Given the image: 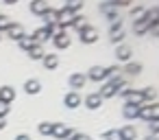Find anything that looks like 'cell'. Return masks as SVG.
I'll return each mask as SVG.
<instances>
[{
    "label": "cell",
    "mask_w": 159,
    "mask_h": 140,
    "mask_svg": "<svg viewBox=\"0 0 159 140\" xmlns=\"http://www.w3.org/2000/svg\"><path fill=\"white\" fill-rule=\"evenodd\" d=\"M9 109H11V107H9V103H2V101H0V116L5 118V116L9 114Z\"/></svg>",
    "instance_id": "obj_33"
},
{
    "label": "cell",
    "mask_w": 159,
    "mask_h": 140,
    "mask_svg": "<svg viewBox=\"0 0 159 140\" xmlns=\"http://www.w3.org/2000/svg\"><path fill=\"white\" fill-rule=\"evenodd\" d=\"M133 2V0H113V5H116V9H120V7H129Z\"/></svg>",
    "instance_id": "obj_34"
},
{
    "label": "cell",
    "mask_w": 159,
    "mask_h": 140,
    "mask_svg": "<svg viewBox=\"0 0 159 140\" xmlns=\"http://www.w3.org/2000/svg\"><path fill=\"white\" fill-rule=\"evenodd\" d=\"M2 2H5V5H16L18 0H2Z\"/></svg>",
    "instance_id": "obj_39"
},
{
    "label": "cell",
    "mask_w": 159,
    "mask_h": 140,
    "mask_svg": "<svg viewBox=\"0 0 159 140\" xmlns=\"http://www.w3.org/2000/svg\"><path fill=\"white\" fill-rule=\"evenodd\" d=\"M120 138H122V140H135V138H137V129H135L133 125H126V127L120 129Z\"/></svg>",
    "instance_id": "obj_17"
},
{
    "label": "cell",
    "mask_w": 159,
    "mask_h": 140,
    "mask_svg": "<svg viewBox=\"0 0 159 140\" xmlns=\"http://www.w3.org/2000/svg\"><path fill=\"white\" fill-rule=\"evenodd\" d=\"M137 109H139V105L124 103V107H122V116H124V118H129V120H133V118H137Z\"/></svg>",
    "instance_id": "obj_16"
},
{
    "label": "cell",
    "mask_w": 159,
    "mask_h": 140,
    "mask_svg": "<svg viewBox=\"0 0 159 140\" xmlns=\"http://www.w3.org/2000/svg\"><path fill=\"white\" fill-rule=\"evenodd\" d=\"M18 44H20V48H22V51H26V53H29V51L35 46V40H33V35H24V37H20V40H18Z\"/></svg>",
    "instance_id": "obj_21"
},
{
    "label": "cell",
    "mask_w": 159,
    "mask_h": 140,
    "mask_svg": "<svg viewBox=\"0 0 159 140\" xmlns=\"http://www.w3.org/2000/svg\"><path fill=\"white\" fill-rule=\"evenodd\" d=\"M50 40H52V44H55L57 48H68V46H70V42H72V40H70V35H68L66 31H59V33H55Z\"/></svg>",
    "instance_id": "obj_5"
},
{
    "label": "cell",
    "mask_w": 159,
    "mask_h": 140,
    "mask_svg": "<svg viewBox=\"0 0 159 140\" xmlns=\"http://www.w3.org/2000/svg\"><path fill=\"white\" fill-rule=\"evenodd\" d=\"M42 64H44V68H48V70H55V68L59 66V57H57L55 53H46V55L42 57Z\"/></svg>",
    "instance_id": "obj_12"
},
{
    "label": "cell",
    "mask_w": 159,
    "mask_h": 140,
    "mask_svg": "<svg viewBox=\"0 0 159 140\" xmlns=\"http://www.w3.org/2000/svg\"><path fill=\"white\" fill-rule=\"evenodd\" d=\"M111 44H116V46H120L122 42H124V31H116V33H111Z\"/></svg>",
    "instance_id": "obj_26"
},
{
    "label": "cell",
    "mask_w": 159,
    "mask_h": 140,
    "mask_svg": "<svg viewBox=\"0 0 159 140\" xmlns=\"http://www.w3.org/2000/svg\"><path fill=\"white\" fill-rule=\"evenodd\" d=\"M7 35H9L13 42H18V40H20V37H24L26 33H24V27H22V24H11V27L7 29Z\"/></svg>",
    "instance_id": "obj_11"
},
{
    "label": "cell",
    "mask_w": 159,
    "mask_h": 140,
    "mask_svg": "<svg viewBox=\"0 0 159 140\" xmlns=\"http://www.w3.org/2000/svg\"><path fill=\"white\" fill-rule=\"evenodd\" d=\"M116 31H122V20H116V22H111V29H109V33H116Z\"/></svg>",
    "instance_id": "obj_32"
},
{
    "label": "cell",
    "mask_w": 159,
    "mask_h": 140,
    "mask_svg": "<svg viewBox=\"0 0 159 140\" xmlns=\"http://www.w3.org/2000/svg\"><path fill=\"white\" fill-rule=\"evenodd\" d=\"M48 9H50L48 0H31V13H35V16H44Z\"/></svg>",
    "instance_id": "obj_6"
},
{
    "label": "cell",
    "mask_w": 159,
    "mask_h": 140,
    "mask_svg": "<svg viewBox=\"0 0 159 140\" xmlns=\"http://www.w3.org/2000/svg\"><path fill=\"white\" fill-rule=\"evenodd\" d=\"M100 11H102V13H111V11H116L113 0H109V2H102V5H100Z\"/></svg>",
    "instance_id": "obj_29"
},
{
    "label": "cell",
    "mask_w": 159,
    "mask_h": 140,
    "mask_svg": "<svg viewBox=\"0 0 159 140\" xmlns=\"http://www.w3.org/2000/svg\"><path fill=\"white\" fill-rule=\"evenodd\" d=\"M87 79H92V81H105L107 79V72H105V68L102 66H92L89 70H87V75H85Z\"/></svg>",
    "instance_id": "obj_7"
},
{
    "label": "cell",
    "mask_w": 159,
    "mask_h": 140,
    "mask_svg": "<svg viewBox=\"0 0 159 140\" xmlns=\"http://www.w3.org/2000/svg\"><path fill=\"white\" fill-rule=\"evenodd\" d=\"M42 20H44V27H55L57 24V9H48L42 16Z\"/></svg>",
    "instance_id": "obj_18"
},
{
    "label": "cell",
    "mask_w": 159,
    "mask_h": 140,
    "mask_svg": "<svg viewBox=\"0 0 159 140\" xmlns=\"http://www.w3.org/2000/svg\"><path fill=\"white\" fill-rule=\"evenodd\" d=\"M81 101H83V99H81V94H79V92H68V94L63 96V105H66L68 109L79 107V105H81Z\"/></svg>",
    "instance_id": "obj_9"
},
{
    "label": "cell",
    "mask_w": 159,
    "mask_h": 140,
    "mask_svg": "<svg viewBox=\"0 0 159 140\" xmlns=\"http://www.w3.org/2000/svg\"><path fill=\"white\" fill-rule=\"evenodd\" d=\"M102 105V99L98 96V92H94V94H87L85 96V107L87 109H98Z\"/></svg>",
    "instance_id": "obj_13"
},
{
    "label": "cell",
    "mask_w": 159,
    "mask_h": 140,
    "mask_svg": "<svg viewBox=\"0 0 159 140\" xmlns=\"http://www.w3.org/2000/svg\"><path fill=\"white\" fill-rule=\"evenodd\" d=\"M74 131L68 127V125H63V123H52V133L50 136H55V138H70Z\"/></svg>",
    "instance_id": "obj_4"
},
{
    "label": "cell",
    "mask_w": 159,
    "mask_h": 140,
    "mask_svg": "<svg viewBox=\"0 0 159 140\" xmlns=\"http://www.w3.org/2000/svg\"><path fill=\"white\" fill-rule=\"evenodd\" d=\"M116 94H118V90H116L109 81H107V83L100 88V92H98V96H100V99H111V96H116Z\"/></svg>",
    "instance_id": "obj_20"
},
{
    "label": "cell",
    "mask_w": 159,
    "mask_h": 140,
    "mask_svg": "<svg viewBox=\"0 0 159 140\" xmlns=\"http://www.w3.org/2000/svg\"><path fill=\"white\" fill-rule=\"evenodd\" d=\"M0 40H2V33H0Z\"/></svg>",
    "instance_id": "obj_41"
},
{
    "label": "cell",
    "mask_w": 159,
    "mask_h": 140,
    "mask_svg": "<svg viewBox=\"0 0 159 140\" xmlns=\"http://www.w3.org/2000/svg\"><path fill=\"white\" fill-rule=\"evenodd\" d=\"M122 72H126L129 77H137V75L142 72V64H137V61H129V64L124 66Z\"/></svg>",
    "instance_id": "obj_19"
},
{
    "label": "cell",
    "mask_w": 159,
    "mask_h": 140,
    "mask_svg": "<svg viewBox=\"0 0 159 140\" xmlns=\"http://www.w3.org/2000/svg\"><path fill=\"white\" fill-rule=\"evenodd\" d=\"M105 72H107V77H118L120 75V66H109V68H105Z\"/></svg>",
    "instance_id": "obj_30"
},
{
    "label": "cell",
    "mask_w": 159,
    "mask_h": 140,
    "mask_svg": "<svg viewBox=\"0 0 159 140\" xmlns=\"http://www.w3.org/2000/svg\"><path fill=\"white\" fill-rule=\"evenodd\" d=\"M0 101H2V103L16 101V90L11 85H2V88H0Z\"/></svg>",
    "instance_id": "obj_14"
},
{
    "label": "cell",
    "mask_w": 159,
    "mask_h": 140,
    "mask_svg": "<svg viewBox=\"0 0 159 140\" xmlns=\"http://www.w3.org/2000/svg\"><path fill=\"white\" fill-rule=\"evenodd\" d=\"M5 127H7V120H5V118H2V116H0V131H2V129H5Z\"/></svg>",
    "instance_id": "obj_37"
},
{
    "label": "cell",
    "mask_w": 159,
    "mask_h": 140,
    "mask_svg": "<svg viewBox=\"0 0 159 140\" xmlns=\"http://www.w3.org/2000/svg\"><path fill=\"white\" fill-rule=\"evenodd\" d=\"M72 13H76V11H81V7H83V0H68V5H66Z\"/></svg>",
    "instance_id": "obj_27"
},
{
    "label": "cell",
    "mask_w": 159,
    "mask_h": 140,
    "mask_svg": "<svg viewBox=\"0 0 159 140\" xmlns=\"http://www.w3.org/2000/svg\"><path fill=\"white\" fill-rule=\"evenodd\" d=\"M55 33H57V24H55V27H42V29H37V31L33 33V40H35V44H44V42H48Z\"/></svg>",
    "instance_id": "obj_2"
},
{
    "label": "cell",
    "mask_w": 159,
    "mask_h": 140,
    "mask_svg": "<svg viewBox=\"0 0 159 140\" xmlns=\"http://www.w3.org/2000/svg\"><path fill=\"white\" fill-rule=\"evenodd\" d=\"M44 55H46V51H44V46H42V44H35V46L29 51V57H31V59H35V61H37V59H42Z\"/></svg>",
    "instance_id": "obj_22"
},
{
    "label": "cell",
    "mask_w": 159,
    "mask_h": 140,
    "mask_svg": "<svg viewBox=\"0 0 159 140\" xmlns=\"http://www.w3.org/2000/svg\"><path fill=\"white\" fill-rule=\"evenodd\" d=\"M142 96H144V101H148V103H157V90H155V88L142 90Z\"/></svg>",
    "instance_id": "obj_23"
},
{
    "label": "cell",
    "mask_w": 159,
    "mask_h": 140,
    "mask_svg": "<svg viewBox=\"0 0 159 140\" xmlns=\"http://www.w3.org/2000/svg\"><path fill=\"white\" fill-rule=\"evenodd\" d=\"M131 55H133V51H131V46H126V44H120V46L116 48V59H118V61H129Z\"/></svg>",
    "instance_id": "obj_10"
},
{
    "label": "cell",
    "mask_w": 159,
    "mask_h": 140,
    "mask_svg": "<svg viewBox=\"0 0 159 140\" xmlns=\"http://www.w3.org/2000/svg\"><path fill=\"white\" fill-rule=\"evenodd\" d=\"M85 81H87L85 72H74V75H70V79H68V83H70L72 90H81V88L85 85Z\"/></svg>",
    "instance_id": "obj_8"
},
{
    "label": "cell",
    "mask_w": 159,
    "mask_h": 140,
    "mask_svg": "<svg viewBox=\"0 0 159 140\" xmlns=\"http://www.w3.org/2000/svg\"><path fill=\"white\" fill-rule=\"evenodd\" d=\"M148 123H150V133L157 136V133H159V118H152V120H148Z\"/></svg>",
    "instance_id": "obj_31"
},
{
    "label": "cell",
    "mask_w": 159,
    "mask_h": 140,
    "mask_svg": "<svg viewBox=\"0 0 159 140\" xmlns=\"http://www.w3.org/2000/svg\"><path fill=\"white\" fill-rule=\"evenodd\" d=\"M24 90H26V94H39V92H42L39 79H29V81L24 83Z\"/></svg>",
    "instance_id": "obj_15"
},
{
    "label": "cell",
    "mask_w": 159,
    "mask_h": 140,
    "mask_svg": "<svg viewBox=\"0 0 159 140\" xmlns=\"http://www.w3.org/2000/svg\"><path fill=\"white\" fill-rule=\"evenodd\" d=\"M70 140H92L89 136H85V133H72L70 136Z\"/></svg>",
    "instance_id": "obj_36"
},
{
    "label": "cell",
    "mask_w": 159,
    "mask_h": 140,
    "mask_svg": "<svg viewBox=\"0 0 159 140\" xmlns=\"http://www.w3.org/2000/svg\"><path fill=\"white\" fill-rule=\"evenodd\" d=\"M79 40L83 42V44H94L96 40H98V31L94 29V27H85V29H81L79 31Z\"/></svg>",
    "instance_id": "obj_3"
},
{
    "label": "cell",
    "mask_w": 159,
    "mask_h": 140,
    "mask_svg": "<svg viewBox=\"0 0 159 140\" xmlns=\"http://www.w3.org/2000/svg\"><path fill=\"white\" fill-rule=\"evenodd\" d=\"M102 140H122V138H120V129H109V131L102 136Z\"/></svg>",
    "instance_id": "obj_28"
},
{
    "label": "cell",
    "mask_w": 159,
    "mask_h": 140,
    "mask_svg": "<svg viewBox=\"0 0 159 140\" xmlns=\"http://www.w3.org/2000/svg\"><path fill=\"white\" fill-rule=\"evenodd\" d=\"M70 27H74V29H76V31H81V29H85V27H87V20H85V18H83V16H79V13H76V16H74V20H72V24H70Z\"/></svg>",
    "instance_id": "obj_24"
},
{
    "label": "cell",
    "mask_w": 159,
    "mask_h": 140,
    "mask_svg": "<svg viewBox=\"0 0 159 140\" xmlns=\"http://www.w3.org/2000/svg\"><path fill=\"white\" fill-rule=\"evenodd\" d=\"M16 140H31V138H29V136H26V133H20V136H18V138H16Z\"/></svg>",
    "instance_id": "obj_38"
},
{
    "label": "cell",
    "mask_w": 159,
    "mask_h": 140,
    "mask_svg": "<svg viewBox=\"0 0 159 140\" xmlns=\"http://www.w3.org/2000/svg\"><path fill=\"white\" fill-rule=\"evenodd\" d=\"M137 118H144V120H152V118H159V107L157 103H142L139 109H137Z\"/></svg>",
    "instance_id": "obj_1"
},
{
    "label": "cell",
    "mask_w": 159,
    "mask_h": 140,
    "mask_svg": "<svg viewBox=\"0 0 159 140\" xmlns=\"http://www.w3.org/2000/svg\"><path fill=\"white\" fill-rule=\"evenodd\" d=\"M146 140H157V136H148V138H146Z\"/></svg>",
    "instance_id": "obj_40"
},
{
    "label": "cell",
    "mask_w": 159,
    "mask_h": 140,
    "mask_svg": "<svg viewBox=\"0 0 159 140\" xmlns=\"http://www.w3.org/2000/svg\"><path fill=\"white\" fill-rule=\"evenodd\" d=\"M131 16H144V7H131Z\"/></svg>",
    "instance_id": "obj_35"
},
{
    "label": "cell",
    "mask_w": 159,
    "mask_h": 140,
    "mask_svg": "<svg viewBox=\"0 0 159 140\" xmlns=\"http://www.w3.org/2000/svg\"><path fill=\"white\" fill-rule=\"evenodd\" d=\"M37 131H39L42 136H50V133H52V123H39V125H37Z\"/></svg>",
    "instance_id": "obj_25"
}]
</instances>
